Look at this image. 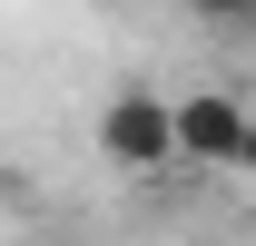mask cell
<instances>
[{"label":"cell","mask_w":256,"mask_h":246,"mask_svg":"<svg viewBox=\"0 0 256 246\" xmlns=\"http://www.w3.org/2000/svg\"><path fill=\"white\" fill-rule=\"evenodd\" d=\"M98 148L118 158V168H168V158H178V98H148V89L108 98V118H98Z\"/></svg>","instance_id":"6da1fadb"},{"label":"cell","mask_w":256,"mask_h":246,"mask_svg":"<svg viewBox=\"0 0 256 246\" xmlns=\"http://www.w3.org/2000/svg\"><path fill=\"white\" fill-rule=\"evenodd\" d=\"M246 148H256V118L226 89L178 98V158H197V168H246Z\"/></svg>","instance_id":"7a4b0ae2"},{"label":"cell","mask_w":256,"mask_h":246,"mask_svg":"<svg viewBox=\"0 0 256 246\" xmlns=\"http://www.w3.org/2000/svg\"><path fill=\"white\" fill-rule=\"evenodd\" d=\"M197 20H217V30H256V0H188Z\"/></svg>","instance_id":"3957f363"},{"label":"cell","mask_w":256,"mask_h":246,"mask_svg":"<svg viewBox=\"0 0 256 246\" xmlns=\"http://www.w3.org/2000/svg\"><path fill=\"white\" fill-rule=\"evenodd\" d=\"M246 178H256V148H246Z\"/></svg>","instance_id":"277c9868"}]
</instances>
